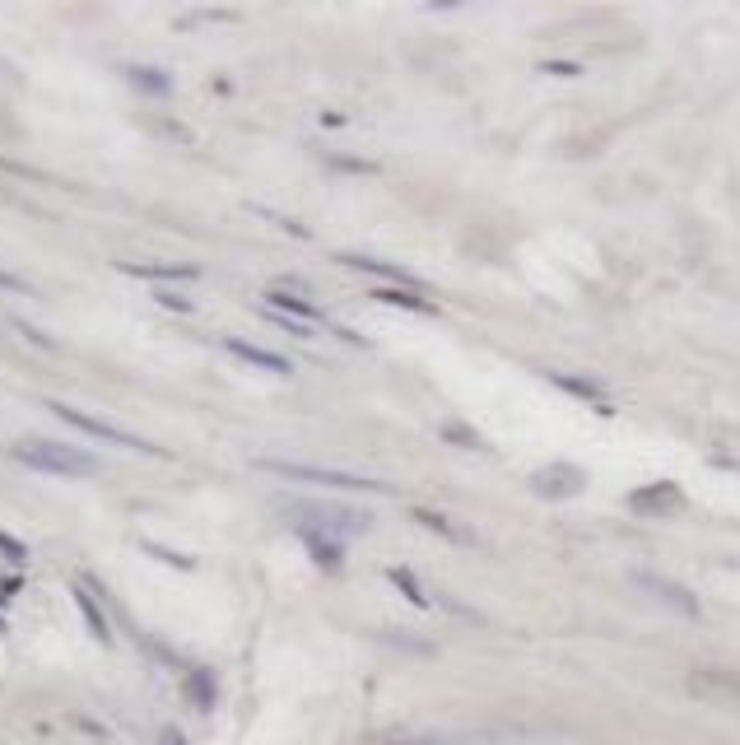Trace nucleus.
<instances>
[{"label": "nucleus", "instance_id": "1", "mask_svg": "<svg viewBox=\"0 0 740 745\" xmlns=\"http://www.w3.org/2000/svg\"><path fill=\"white\" fill-rule=\"evenodd\" d=\"M10 457L19 461V466H28V471H38V475H66V480L98 471L94 452L70 447V443H52V438H24V443L10 447Z\"/></svg>", "mask_w": 740, "mask_h": 745}, {"label": "nucleus", "instance_id": "2", "mask_svg": "<svg viewBox=\"0 0 740 745\" xmlns=\"http://www.w3.org/2000/svg\"><path fill=\"white\" fill-rule=\"evenodd\" d=\"M256 466L270 475H284V480L345 489V494H391V485H377V480H364V475H350V471H331V466H303V461H280V457H261Z\"/></svg>", "mask_w": 740, "mask_h": 745}, {"label": "nucleus", "instance_id": "3", "mask_svg": "<svg viewBox=\"0 0 740 745\" xmlns=\"http://www.w3.org/2000/svg\"><path fill=\"white\" fill-rule=\"evenodd\" d=\"M47 410H52L56 420H66L70 429H80V434L98 438V443H112V447H126V452H145V457H168L163 447H154L149 438L131 434V429H122V424H112V420H98V415H89V410H75L66 406V401H47Z\"/></svg>", "mask_w": 740, "mask_h": 745}, {"label": "nucleus", "instance_id": "4", "mask_svg": "<svg viewBox=\"0 0 740 745\" xmlns=\"http://www.w3.org/2000/svg\"><path fill=\"white\" fill-rule=\"evenodd\" d=\"M629 508L643 517H671L685 508V494H680V485H671V480H657V485H643L629 494Z\"/></svg>", "mask_w": 740, "mask_h": 745}, {"label": "nucleus", "instance_id": "5", "mask_svg": "<svg viewBox=\"0 0 740 745\" xmlns=\"http://www.w3.org/2000/svg\"><path fill=\"white\" fill-rule=\"evenodd\" d=\"M294 531H298V541L308 545V555H312V564H317V569H326V573L345 569V545H340L331 531H317L312 522H294Z\"/></svg>", "mask_w": 740, "mask_h": 745}, {"label": "nucleus", "instance_id": "6", "mask_svg": "<svg viewBox=\"0 0 740 745\" xmlns=\"http://www.w3.org/2000/svg\"><path fill=\"white\" fill-rule=\"evenodd\" d=\"M122 275L135 280H159V285H177V280H196L201 266H187V261H117Z\"/></svg>", "mask_w": 740, "mask_h": 745}, {"label": "nucleus", "instance_id": "7", "mask_svg": "<svg viewBox=\"0 0 740 745\" xmlns=\"http://www.w3.org/2000/svg\"><path fill=\"white\" fill-rule=\"evenodd\" d=\"M340 266H350V271H364V275H377V280H387L396 289H419V275H410L405 266H391V261H377V257H354V252H340Z\"/></svg>", "mask_w": 740, "mask_h": 745}, {"label": "nucleus", "instance_id": "8", "mask_svg": "<svg viewBox=\"0 0 740 745\" xmlns=\"http://www.w3.org/2000/svg\"><path fill=\"white\" fill-rule=\"evenodd\" d=\"M266 308L270 312H280V317H294V322H303V326H312V322H331V317H326L322 308H317V303H308V298H298V294H289V289H266Z\"/></svg>", "mask_w": 740, "mask_h": 745}, {"label": "nucleus", "instance_id": "9", "mask_svg": "<svg viewBox=\"0 0 740 745\" xmlns=\"http://www.w3.org/2000/svg\"><path fill=\"white\" fill-rule=\"evenodd\" d=\"M224 350L233 354V359H243V364H252V368H266V373H294V364L284 359V354H275V350H261V345H252V340H238V336H224Z\"/></svg>", "mask_w": 740, "mask_h": 745}, {"label": "nucleus", "instance_id": "10", "mask_svg": "<svg viewBox=\"0 0 740 745\" xmlns=\"http://www.w3.org/2000/svg\"><path fill=\"white\" fill-rule=\"evenodd\" d=\"M531 485H536V494H545V499H568V494L582 489V471L578 466H550V471L531 475Z\"/></svg>", "mask_w": 740, "mask_h": 745}, {"label": "nucleus", "instance_id": "11", "mask_svg": "<svg viewBox=\"0 0 740 745\" xmlns=\"http://www.w3.org/2000/svg\"><path fill=\"white\" fill-rule=\"evenodd\" d=\"M182 694L191 699L196 713H210L219 699V685H215V671H205V666H187L182 671Z\"/></svg>", "mask_w": 740, "mask_h": 745}, {"label": "nucleus", "instance_id": "12", "mask_svg": "<svg viewBox=\"0 0 740 745\" xmlns=\"http://www.w3.org/2000/svg\"><path fill=\"white\" fill-rule=\"evenodd\" d=\"M545 378L559 387V392H568V396H578V401H592L601 415H610V401H606V387L601 382H587V378H568V373H545Z\"/></svg>", "mask_w": 740, "mask_h": 745}, {"label": "nucleus", "instance_id": "13", "mask_svg": "<svg viewBox=\"0 0 740 745\" xmlns=\"http://www.w3.org/2000/svg\"><path fill=\"white\" fill-rule=\"evenodd\" d=\"M373 298L377 303H387V308H405V312H419V317H433V303L419 289H396V285H382V289H373Z\"/></svg>", "mask_w": 740, "mask_h": 745}, {"label": "nucleus", "instance_id": "14", "mask_svg": "<svg viewBox=\"0 0 740 745\" xmlns=\"http://www.w3.org/2000/svg\"><path fill=\"white\" fill-rule=\"evenodd\" d=\"M70 596H75V610L84 615V624H89V634L98 638V643H112V629H108V615L98 610V601L89 592H84V583L70 587Z\"/></svg>", "mask_w": 740, "mask_h": 745}, {"label": "nucleus", "instance_id": "15", "mask_svg": "<svg viewBox=\"0 0 740 745\" xmlns=\"http://www.w3.org/2000/svg\"><path fill=\"white\" fill-rule=\"evenodd\" d=\"M387 578H391L396 587H401V596H405V601H410L415 610H429V606H433V596L424 592V583H419V578H415L410 569H405V564H391Z\"/></svg>", "mask_w": 740, "mask_h": 745}, {"label": "nucleus", "instance_id": "16", "mask_svg": "<svg viewBox=\"0 0 740 745\" xmlns=\"http://www.w3.org/2000/svg\"><path fill=\"white\" fill-rule=\"evenodd\" d=\"M126 80H131L135 89L154 94V98H168V94H173V75H163V70H154V66H126Z\"/></svg>", "mask_w": 740, "mask_h": 745}, {"label": "nucleus", "instance_id": "17", "mask_svg": "<svg viewBox=\"0 0 740 745\" xmlns=\"http://www.w3.org/2000/svg\"><path fill=\"white\" fill-rule=\"evenodd\" d=\"M638 583L643 587H652V592H661L671 606H680L685 615H699V601L685 592V587H675V583H666V578H657V573H638Z\"/></svg>", "mask_w": 740, "mask_h": 745}, {"label": "nucleus", "instance_id": "18", "mask_svg": "<svg viewBox=\"0 0 740 745\" xmlns=\"http://www.w3.org/2000/svg\"><path fill=\"white\" fill-rule=\"evenodd\" d=\"M415 522L424 531H438V536H443V541H466V531H457L452 527V522H447L443 513H429V508H415Z\"/></svg>", "mask_w": 740, "mask_h": 745}, {"label": "nucleus", "instance_id": "19", "mask_svg": "<svg viewBox=\"0 0 740 745\" xmlns=\"http://www.w3.org/2000/svg\"><path fill=\"white\" fill-rule=\"evenodd\" d=\"M438 434L447 438V443H457V447H466V452H485V438L475 434V429H466V424H443Z\"/></svg>", "mask_w": 740, "mask_h": 745}, {"label": "nucleus", "instance_id": "20", "mask_svg": "<svg viewBox=\"0 0 740 745\" xmlns=\"http://www.w3.org/2000/svg\"><path fill=\"white\" fill-rule=\"evenodd\" d=\"M140 550H145V555H159L163 564H173V569H182V573L196 569V559L191 555H177V550H168V545H159V541H140Z\"/></svg>", "mask_w": 740, "mask_h": 745}, {"label": "nucleus", "instance_id": "21", "mask_svg": "<svg viewBox=\"0 0 740 745\" xmlns=\"http://www.w3.org/2000/svg\"><path fill=\"white\" fill-rule=\"evenodd\" d=\"M0 550H5V559H10L14 569H24V564H28V545H24V541H14L10 531H0Z\"/></svg>", "mask_w": 740, "mask_h": 745}, {"label": "nucleus", "instance_id": "22", "mask_svg": "<svg viewBox=\"0 0 740 745\" xmlns=\"http://www.w3.org/2000/svg\"><path fill=\"white\" fill-rule=\"evenodd\" d=\"M154 303H159V308H168V312H196V303H191V298H182V294H173V289H159V294H154Z\"/></svg>", "mask_w": 740, "mask_h": 745}, {"label": "nucleus", "instance_id": "23", "mask_svg": "<svg viewBox=\"0 0 740 745\" xmlns=\"http://www.w3.org/2000/svg\"><path fill=\"white\" fill-rule=\"evenodd\" d=\"M14 331H19V336H24V340H33V345H38V350H56V340H52V336H42L38 326L19 322V317H14Z\"/></svg>", "mask_w": 740, "mask_h": 745}, {"label": "nucleus", "instance_id": "24", "mask_svg": "<svg viewBox=\"0 0 740 745\" xmlns=\"http://www.w3.org/2000/svg\"><path fill=\"white\" fill-rule=\"evenodd\" d=\"M0 289H14V294H28V285L19 280V275H10V271H0Z\"/></svg>", "mask_w": 740, "mask_h": 745}, {"label": "nucleus", "instance_id": "25", "mask_svg": "<svg viewBox=\"0 0 740 745\" xmlns=\"http://www.w3.org/2000/svg\"><path fill=\"white\" fill-rule=\"evenodd\" d=\"M14 592H19V578H5V583H0V601H10Z\"/></svg>", "mask_w": 740, "mask_h": 745}, {"label": "nucleus", "instance_id": "26", "mask_svg": "<svg viewBox=\"0 0 740 745\" xmlns=\"http://www.w3.org/2000/svg\"><path fill=\"white\" fill-rule=\"evenodd\" d=\"M163 745H187V741H182V732H177V727H168V732H163Z\"/></svg>", "mask_w": 740, "mask_h": 745}]
</instances>
